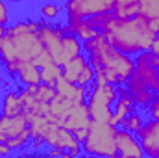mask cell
<instances>
[{
  "label": "cell",
  "mask_w": 159,
  "mask_h": 158,
  "mask_svg": "<svg viewBox=\"0 0 159 158\" xmlns=\"http://www.w3.org/2000/svg\"><path fill=\"white\" fill-rule=\"evenodd\" d=\"M106 39L115 48H119L126 54H139L152 48V43L156 39V32L150 26V17L139 13L131 19H119L109 13H98L87 19Z\"/></svg>",
  "instance_id": "cell-1"
},
{
  "label": "cell",
  "mask_w": 159,
  "mask_h": 158,
  "mask_svg": "<svg viewBox=\"0 0 159 158\" xmlns=\"http://www.w3.org/2000/svg\"><path fill=\"white\" fill-rule=\"evenodd\" d=\"M44 50L39 37V21L26 19L6 26V34L0 37V63L7 75H19L22 63L35 62Z\"/></svg>",
  "instance_id": "cell-2"
},
{
  "label": "cell",
  "mask_w": 159,
  "mask_h": 158,
  "mask_svg": "<svg viewBox=\"0 0 159 158\" xmlns=\"http://www.w3.org/2000/svg\"><path fill=\"white\" fill-rule=\"evenodd\" d=\"M83 52L94 69V82L122 86L135 71V58L115 48L100 32L94 37L83 41Z\"/></svg>",
  "instance_id": "cell-3"
},
{
  "label": "cell",
  "mask_w": 159,
  "mask_h": 158,
  "mask_svg": "<svg viewBox=\"0 0 159 158\" xmlns=\"http://www.w3.org/2000/svg\"><path fill=\"white\" fill-rule=\"evenodd\" d=\"M117 126L111 123H100L91 121L87 136L81 143L83 155L89 156H102V158H115L119 156L117 141H115Z\"/></svg>",
  "instance_id": "cell-4"
},
{
  "label": "cell",
  "mask_w": 159,
  "mask_h": 158,
  "mask_svg": "<svg viewBox=\"0 0 159 158\" xmlns=\"http://www.w3.org/2000/svg\"><path fill=\"white\" fill-rule=\"evenodd\" d=\"M117 101V86L109 82H93L87 93V108L93 121L109 123L113 117V104Z\"/></svg>",
  "instance_id": "cell-5"
},
{
  "label": "cell",
  "mask_w": 159,
  "mask_h": 158,
  "mask_svg": "<svg viewBox=\"0 0 159 158\" xmlns=\"http://www.w3.org/2000/svg\"><path fill=\"white\" fill-rule=\"evenodd\" d=\"M65 34V26L59 24V22H54V21H46V19H41L39 21V37L41 43L44 47V50L52 56V60L59 65H63L67 60H65V54H63V48H61V37Z\"/></svg>",
  "instance_id": "cell-6"
},
{
  "label": "cell",
  "mask_w": 159,
  "mask_h": 158,
  "mask_svg": "<svg viewBox=\"0 0 159 158\" xmlns=\"http://www.w3.org/2000/svg\"><path fill=\"white\" fill-rule=\"evenodd\" d=\"M117 0H65V15L67 21L89 19L98 13L113 11Z\"/></svg>",
  "instance_id": "cell-7"
},
{
  "label": "cell",
  "mask_w": 159,
  "mask_h": 158,
  "mask_svg": "<svg viewBox=\"0 0 159 158\" xmlns=\"http://www.w3.org/2000/svg\"><path fill=\"white\" fill-rule=\"evenodd\" d=\"M44 145L48 149H52V147L63 149L69 156H80V155H83L81 143L76 140L74 132L69 130V128H65V126H61V125H57V123H54V121L50 123V128H48V132L44 136Z\"/></svg>",
  "instance_id": "cell-8"
},
{
  "label": "cell",
  "mask_w": 159,
  "mask_h": 158,
  "mask_svg": "<svg viewBox=\"0 0 159 158\" xmlns=\"http://www.w3.org/2000/svg\"><path fill=\"white\" fill-rule=\"evenodd\" d=\"M137 138L141 141V147L144 151V156L159 158V121L148 119L139 128Z\"/></svg>",
  "instance_id": "cell-9"
},
{
  "label": "cell",
  "mask_w": 159,
  "mask_h": 158,
  "mask_svg": "<svg viewBox=\"0 0 159 158\" xmlns=\"http://www.w3.org/2000/svg\"><path fill=\"white\" fill-rule=\"evenodd\" d=\"M115 141H117V151L120 158H143L144 151L141 147V141L137 138V134L117 126V134H115Z\"/></svg>",
  "instance_id": "cell-10"
},
{
  "label": "cell",
  "mask_w": 159,
  "mask_h": 158,
  "mask_svg": "<svg viewBox=\"0 0 159 158\" xmlns=\"http://www.w3.org/2000/svg\"><path fill=\"white\" fill-rule=\"evenodd\" d=\"M133 73L154 91V95H159V69L148 63V50L137 54Z\"/></svg>",
  "instance_id": "cell-11"
},
{
  "label": "cell",
  "mask_w": 159,
  "mask_h": 158,
  "mask_svg": "<svg viewBox=\"0 0 159 158\" xmlns=\"http://www.w3.org/2000/svg\"><path fill=\"white\" fill-rule=\"evenodd\" d=\"M26 119H28V126L32 132V145L35 151H39L44 145V136H46L54 117H52V114H46V116L44 114H30V116H26Z\"/></svg>",
  "instance_id": "cell-12"
},
{
  "label": "cell",
  "mask_w": 159,
  "mask_h": 158,
  "mask_svg": "<svg viewBox=\"0 0 159 158\" xmlns=\"http://www.w3.org/2000/svg\"><path fill=\"white\" fill-rule=\"evenodd\" d=\"M91 114H89V108H87V102H74L72 108L69 110L67 117L63 119L61 126L76 132V130H81V128H89L91 125Z\"/></svg>",
  "instance_id": "cell-13"
},
{
  "label": "cell",
  "mask_w": 159,
  "mask_h": 158,
  "mask_svg": "<svg viewBox=\"0 0 159 158\" xmlns=\"http://www.w3.org/2000/svg\"><path fill=\"white\" fill-rule=\"evenodd\" d=\"M124 86H126V89H128L129 97L133 99L135 106H139V108H146V106L152 102V99L156 97V95H154V91H152V89L143 82V80L139 78L135 73L128 78V82H126Z\"/></svg>",
  "instance_id": "cell-14"
},
{
  "label": "cell",
  "mask_w": 159,
  "mask_h": 158,
  "mask_svg": "<svg viewBox=\"0 0 159 158\" xmlns=\"http://www.w3.org/2000/svg\"><path fill=\"white\" fill-rule=\"evenodd\" d=\"M28 128V119L24 114L6 116L0 112V141H7Z\"/></svg>",
  "instance_id": "cell-15"
},
{
  "label": "cell",
  "mask_w": 159,
  "mask_h": 158,
  "mask_svg": "<svg viewBox=\"0 0 159 158\" xmlns=\"http://www.w3.org/2000/svg\"><path fill=\"white\" fill-rule=\"evenodd\" d=\"M131 110H135V102H133V99L129 97L126 86H124V84H122V86H117V101H115V104H113V117H111L109 123L115 125V126H119L120 121L126 117Z\"/></svg>",
  "instance_id": "cell-16"
},
{
  "label": "cell",
  "mask_w": 159,
  "mask_h": 158,
  "mask_svg": "<svg viewBox=\"0 0 159 158\" xmlns=\"http://www.w3.org/2000/svg\"><path fill=\"white\" fill-rule=\"evenodd\" d=\"M35 65H39L41 67V78L44 84H56L57 78L61 77V65L59 63H56L54 60H52V56L46 52V50H43L39 56H37V60H35Z\"/></svg>",
  "instance_id": "cell-17"
},
{
  "label": "cell",
  "mask_w": 159,
  "mask_h": 158,
  "mask_svg": "<svg viewBox=\"0 0 159 158\" xmlns=\"http://www.w3.org/2000/svg\"><path fill=\"white\" fill-rule=\"evenodd\" d=\"M54 86H56V91H57L59 95L70 99L72 102H85V101H87L89 87H85V86H78V84H74V82H69V80H65L63 77H59Z\"/></svg>",
  "instance_id": "cell-18"
},
{
  "label": "cell",
  "mask_w": 159,
  "mask_h": 158,
  "mask_svg": "<svg viewBox=\"0 0 159 158\" xmlns=\"http://www.w3.org/2000/svg\"><path fill=\"white\" fill-rule=\"evenodd\" d=\"M63 26H65V32H67V34H74V36H78L81 41L91 39V37H94V36L98 34V30H96L87 19L67 21V24H63Z\"/></svg>",
  "instance_id": "cell-19"
},
{
  "label": "cell",
  "mask_w": 159,
  "mask_h": 158,
  "mask_svg": "<svg viewBox=\"0 0 159 158\" xmlns=\"http://www.w3.org/2000/svg\"><path fill=\"white\" fill-rule=\"evenodd\" d=\"M87 62H89V60H87V54H83V52L78 54V56H74L72 60H69L67 63L61 65V77L65 80H69V82H74V84H76L80 73H81V69L85 67Z\"/></svg>",
  "instance_id": "cell-20"
},
{
  "label": "cell",
  "mask_w": 159,
  "mask_h": 158,
  "mask_svg": "<svg viewBox=\"0 0 159 158\" xmlns=\"http://www.w3.org/2000/svg\"><path fill=\"white\" fill-rule=\"evenodd\" d=\"M72 101L70 99H67V97H63V95H59V93H56V97L50 101V114H52V117L54 121L57 123V125H61L63 123V119L67 117V114H69V110L72 108Z\"/></svg>",
  "instance_id": "cell-21"
},
{
  "label": "cell",
  "mask_w": 159,
  "mask_h": 158,
  "mask_svg": "<svg viewBox=\"0 0 159 158\" xmlns=\"http://www.w3.org/2000/svg\"><path fill=\"white\" fill-rule=\"evenodd\" d=\"M17 78L20 80L22 86H37V84L43 82V78H41V67L35 65V62L22 63L20 69H19Z\"/></svg>",
  "instance_id": "cell-22"
},
{
  "label": "cell",
  "mask_w": 159,
  "mask_h": 158,
  "mask_svg": "<svg viewBox=\"0 0 159 158\" xmlns=\"http://www.w3.org/2000/svg\"><path fill=\"white\" fill-rule=\"evenodd\" d=\"M141 9H143L141 0H117V4L113 7V15H117L119 19H131V17L139 15Z\"/></svg>",
  "instance_id": "cell-23"
},
{
  "label": "cell",
  "mask_w": 159,
  "mask_h": 158,
  "mask_svg": "<svg viewBox=\"0 0 159 158\" xmlns=\"http://www.w3.org/2000/svg\"><path fill=\"white\" fill-rule=\"evenodd\" d=\"M61 48H63V54H65V60L69 62V60H72L74 56H78L83 52V41L80 39L78 36H74V34H63V37H61ZM65 62V63H67Z\"/></svg>",
  "instance_id": "cell-24"
},
{
  "label": "cell",
  "mask_w": 159,
  "mask_h": 158,
  "mask_svg": "<svg viewBox=\"0 0 159 158\" xmlns=\"http://www.w3.org/2000/svg\"><path fill=\"white\" fill-rule=\"evenodd\" d=\"M2 114H6V116L22 114V104H20V99H19L17 91H7L2 97Z\"/></svg>",
  "instance_id": "cell-25"
},
{
  "label": "cell",
  "mask_w": 159,
  "mask_h": 158,
  "mask_svg": "<svg viewBox=\"0 0 159 158\" xmlns=\"http://www.w3.org/2000/svg\"><path fill=\"white\" fill-rule=\"evenodd\" d=\"M144 125V119H143V116L137 112V110H131L126 117L120 121L119 126H122V128H126V130H129V132H133V134H137L139 132V128Z\"/></svg>",
  "instance_id": "cell-26"
},
{
  "label": "cell",
  "mask_w": 159,
  "mask_h": 158,
  "mask_svg": "<svg viewBox=\"0 0 159 158\" xmlns=\"http://www.w3.org/2000/svg\"><path fill=\"white\" fill-rule=\"evenodd\" d=\"M39 13H41V17L46 19V21H57L59 15H61V7L56 2H44L39 7Z\"/></svg>",
  "instance_id": "cell-27"
},
{
  "label": "cell",
  "mask_w": 159,
  "mask_h": 158,
  "mask_svg": "<svg viewBox=\"0 0 159 158\" xmlns=\"http://www.w3.org/2000/svg\"><path fill=\"white\" fill-rule=\"evenodd\" d=\"M56 86H52V84H44V82H41L35 86V97L43 101V102H50L54 97H56Z\"/></svg>",
  "instance_id": "cell-28"
},
{
  "label": "cell",
  "mask_w": 159,
  "mask_h": 158,
  "mask_svg": "<svg viewBox=\"0 0 159 158\" xmlns=\"http://www.w3.org/2000/svg\"><path fill=\"white\" fill-rule=\"evenodd\" d=\"M93 82H94V69H93V65L87 62V63H85V67H83V69H81V73H80L76 84H78V86H85V87H89Z\"/></svg>",
  "instance_id": "cell-29"
},
{
  "label": "cell",
  "mask_w": 159,
  "mask_h": 158,
  "mask_svg": "<svg viewBox=\"0 0 159 158\" xmlns=\"http://www.w3.org/2000/svg\"><path fill=\"white\" fill-rule=\"evenodd\" d=\"M11 21V7L7 4V0H0V24L7 26Z\"/></svg>",
  "instance_id": "cell-30"
},
{
  "label": "cell",
  "mask_w": 159,
  "mask_h": 158,
  "mask_svg": "<svg viewBox=\"0 0 159 158\" xmlns=\"http://www.w3.org/2000/svg\"><path fill=\"white\" fill-rule=\"evenodd\" d=\"M146 114L150 116V119H157L159 121V95H156L152 99V102L146 106Z\"/></svg>",
  "instance_id": "cell-31"
},
{
  "label": "cell",
  "mask_w": 159,
  "mask_h": 158,
  "mask_svg": "<svg viewBox=\"0 0 159 158\" xmlns=\"http://www.w3.org/2000/svg\"><path fill=\"white\" fill-rule=\"evenodd\" d=\"M87 130H89V128H81V130H76V132H74V136H76V140H78L80 143H83V140H85V136H87Z\"/></svg>",
  "instance_id": "cell-32"
},
{
  "label": "cell",
  "mask_w": 159,
  "mask_h": 158,
  "mask_svg": "<svg viewBox=\"0 0 159 158\" xmlns=\"http://www.w3.org/2000/svg\"><path fill=\"white\" fill-rule=\"evenodd\" d=\"M11 153V147L6 143V141H0V156H6V155H9Z\"/></svg>",
  "instance_id": "cell-33"
},
{
  "label": "cell",
  "mask_w": 159,
  "mask_h": 158,
  "mask_svg": "<svg viewBox=\"0 0 159 158\" xmlns=\"http://www.w3.org/2000/svg\"><path fill=\"white\" fill-rule=\"evenodd\" d=\"M4 34H6V26H4V24H0V37H2Z\"/></svg>",
  "instance_id": "cell-34"
}]
</instances>
